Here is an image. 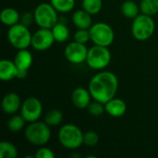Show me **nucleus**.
Returning <instances> with one entry per match:
<instances>
[{
	"label": "nucleus",
	"instance_id": "nucleus-22",
	"mask_svg": "<svg viewBox=\"0 0 158 158\" xmlns=\"http://www.w3.org/2000/svg\"><path fill=\"white\" fill-rule=\"evenodd\" d=\"M50 4L57 12L67 13L73 9L75 6V0H50Z\"/></svg>",
	"mask_w": 158,
	"mask_h": 158
},
{
	"label": "nucleus",
	"instance_id": "nucleus-11",
	"mask_svg": "<svg viewBox=\"0 0 158 158\" xmlns=\"http://www.w3.org/2000/svg\"><path fill=\"white\" fill-rule=\"evenodd\" d=\"M88 49L84 44L78 43L76 41L69 43L65 48L64 55L66 58L73 64H81L86 61Z\"/></svg>",
	"mask_w": 158,
	"mask_h": 158
},
{
	"label": "nucleus",
	"instance_id": "nucleus-20",
	"mask_svg": "<svg viewBox=\"0 0 158 158\" xmlns=\"http://www.w3.org/2000/svg\"><path fill=\"white\" fill-rule=\"evenodd\" d=\"M121 12L129 19H135L139 15V6L134 1L127 0L121 6Z\"/></svg>",
	"mask_w": 158,
	"mask_h": 158
},
{
	"label": "nucleus",
	"instance_id": "nucleus-1",
	"mask_svg": "<svg viewBox=\"0 0 158 158\" xmlns=\"http://www.w3.org/2000/svg\"><path fill=\"white\" fill-rule=\"evenodd\" d=\"M118 88V80L110 71H101L95 74L89 83V91L92 97L103 104L115 98Z\"/></svg>",
	"mask_w": 158,
	"mask_h": 158
},
{
	"label": "nucleus",
	"instance_id": "nucleus-28",
	"mask_svg": "<svg viewBox=\"0 0 158 158\" xmlns=\"http://www.w3.org/2000/svg\"><path fill=\"white\" fill-rule=\"evenodd\" d=\"M99 136L94 131H87L83 134V144L89 147L95 146L98 143Z\"/></svg>",
	"mask_w": 158,
	"mask_h": 158
},
{
	"label": "nucleus",
	"instance_id": "nucleus-31",
	"mask_svg": "<svg viewBox=\"0 0 158 158\" xmlns=\"http://www.w3.org/2000/svg\"><path fill=\"white\" fill-rule=\"evenodd\" d=\"M20 23L29 27L32 24L33 21H35V19H34V13H31V12H25L21 18H20Z\"/></svg>",
	"mask_w": 158,
	"mask_h": 158
},
{
	"label": "nucleus",
	"instance_id": "nucleus-2",
	"mask_svg": "<svg viewBox=\"0 0 158 158\" xmlns=\"http://www.w3.org/2000/svg\"><path fill=\"white\" fill-rule=\"evenodd\" d=\"M83 132L73 124H66L58 131V140L61 145L69 150H75L83 144Z\"/></svg>",
	"mask_w": 158,
	"mask_h": 158
},
{
	"label": "nucleus",
	"instance_id": "nucleus-3",
	"mask_svg": "<svg viewBox=\"0 0 158 158\" xmlns=\"http://www.w3.org/2000/svg\"><path fill=\"white\" fill-rule=\"evenodd\" d=\"M25 137L31 144L43 146L47 143L51 138L50 126L41 121L31 122L25 130Z\"/></svg>",
	"mask_w": 158,
	"mask_h": 158
},
{
	"label": "nucleus",
	"instance_id": "nucleus-24",
	"mask_svg": "<svg viewBox=\"0 0 158 158\" xmlns=\"http://www.w3.org/2000/svg\"><path fill=\"white\" fill-rule=\"evenodd\" d=\"M143 14L153 16L158 13V0H143L140 5Z\"/></svg>",
	"mask_w": 158,
	"mask_h": 158
},
{
	"label": "nucleus",
	"instance_id": "nucleus-27",
	"mask_svg": "<svg viewBox=\"0 0 158 158\" xmlns=\"http://www.w3.org/2000/svg\"><path fill=\"white\" fill-rule=\"evenodd\" d=\"M87 108H88L89 113L94 117H99V116L103 115L104 112L106 111L105 104L98 102V101H94L93 103H90V105L88 106Z\"/></svg>",
	"mask_w": 158,
	"mask_h": 158
},
{
	"label": "nucleus",
	"instance_id": "nucleus-9",
	"mask_svg": "<svg viewBox=\"0 0 158 158\" xmlns=\"http://www.w3.org/2000/svg\"><path fill=\"white\" fill-rule=\"evenodd\" d=\"M43 112L42 103L39 99L35 97H29L27 98L20 107V115L23 118L28 122H34L37 121Z\"/></svg>",
	"mask_w": 158,
	"mask_h": 158
},
{
	"label": "nucleus",
	"instance_id": "nucleus-12",
	"mask_svg": "<svg viewBox=\"0 0 158 158\" xmlns=\"http://www.w3.org/2000/svg\"><path fill=\"white\" fill-rule=\"evenodd\" d=\"M91 97L92 95L89 90L80 87L73 91L71 94V101L76 107L80 109H83L88 107V106L90 105Z\"/></svg>",
	"mask_w": 158,
	"mask_h": 158
},
{
	"label": "nucleus",
	"instance_id": "nucleus-8",
	"mask_svg": "<svg viewBox=\"0 0 158 158\" xmlns=\"http://www.w3.org/2000/svg\"><path fill=\"white\" fill-rule=\"evenodd\" d=\"M91 40L96 45L109 46L115 39L113 29L105 22H97L89 29Z\"/></svg>",
	"mask_w": 158,
	"mask_h": 158
},
{
	"label": "nucleus",
	"instance_id": "nucleus-15",
	"mask_svg": "<svg viewBox=\"0 0 158 158\" xmlns=\"http://www.w3.org/2000/svg\"><path fill=\"white\" fill-rule=\"evenodd\" d=\"M18 68L14 61L7 59H3L0 62V80L3 81H8L15 78L18 75Z\"/></svg>",
	"mask_w": 158,
	"mask_h": 158
},
{
	"label": "nucleus",
	"instance_id": "nucleus-13",
	"mask_svg": "<svg viewBox=\"0 0 158 158\" xmlns=\"http://www.w3.org/2000/svg\"><path fill=\"white\" fill-rule=\"evenodd\" d=\"M21 107L20 97L15 93L6 94L2 101V108L6 114L12 115Z\"/></svg>",
	"mask_w": 158,
	"mask_h": 158
},
{
	"label": "nucleus",
	"instance_id": "nucleus-19",
	"mask_svg": "<svg viewBox=\"0 0 158 158\" xmlns=\"http://www.w3.org/2000/svg\"><path fill=\"white\" fill-rule=\"evenodd\" d=\"M51 30H52V32H53V35L55 37L56 42L64 43L69 37V30L63 23L57 22Z\"/></svg>",
	"mask_w": 158,
	"mask_h": 158
},
{
	"label": "nucleus",
	"instance_id": "nucleus-18",
	"mask_svg": "<svg viewBox=\"0 0 158 158\" xmlns=\"http://www.w3.org/2000/svg\"><path fill=\"white\" fill-rule=\"evenodd\" d=\"M0 19L3 24L11 27V26L19 23V20L20 19V16L15 8L6 7L1 11Z\"/></svg>",
	"mask_w": 158,
	"mask_h": 158
},
{
	"label": "nucleus",
	"instance_id": "nucleus-32",
	"mask_svg": "<svg viewBox=\"0 0 158 158\" xmlns=\"http://www.w3.org/2000/svg\"><path fill=\"white\" fill-rule=\"evenodd\" d=\"M27 74H28V70H19V69L17 78H18V79H20V80H21V79H25L26 76H27Z\"/></svg>",
	"mask_w": 158,
	"mask_h": 158
},
{
	"label": "nucleus",
	"instance_id": "nucleus-10",
	"mask_svg": "<svg viewBox=\"0 0 158 158\" xmlns=\"http://www.w3.org/2000/svg\"><path fill=\"white\" fill-rule=\"evenodd\" d=\"M56 42L51 29L40 28L32 34L31 46L37 51H44L49 49Z\"/></svg>",
	"mask_w": 158,
	"mask_h": 158
},
{
	"label": "nucleus",
	"instance_id": "nucleus-17",
	"mask_svg": "<svg viewBox=\"0 0 158 158\" xmlns=\"http://www.w3.org/2000/svg\"><path fill=\"white\" fill-rule=\"evenodd\" d=\"M32 56L27 49H20L14 59V62L19 70H28L32 64Z\"/></svg>",
	"mask_w": 158,
	"mask_h": 158
},
{
	"label": "nucleus",
	"instance_id": "nucleus-7",
	"mask_svg": "<svg viewBox=\"0 0 158 158\" xmlns=\"http://www.w3.org/2000/svg\"><path fill=\"white\" fill-rule=\"evenodd\" d=\"M111 61V53L106 46L94 45L88 51L86 63L93 69H106Z\"/></svg>",
	"mask_w": 158,
	"mask_h": 158
},
{
	"label": "nucleus",
	"instance_id": "nucleus-6",
	"mask_svg": "<svg viewBox=\"0 0 158 158\" xmlns=\"http://www.w3.org/2000/svg\"><path fill=\"white\" fill-rule=\"evenodd\" d=\"M33 13L35 22L40 28L52 29L58 22L57 11L51 4L43 3L38 5Z\"/></svg>",
	"mask_w": 158,
	"mask_h": 158
},
{
	"label": "nucleus",
	"instance_id": "nucleus-25",
	"mask_svg": "<svg viewBox=\"0 0 158 158\" xmlns=\"http://www.w3.org/2000/svg\"><path fill=\"white\" fill-rule=\"evenodd\" d=\"M25 121L21 115H14L7 121V129L12 132L20 131L25 125Z\"/></svg>",
	"mask_w": 158,
	"mask_h": 158
},
{
	"label": "nucleus",
	"instance_id": "nucleus-30",
	"mask_svg": "<svg viewBox=\"0 0 158 158\" xmlns=\"http://www.w3.org/2000/svg\"><path fill=\"white\" fill-rule=\"evenodd\" d=\"M34 157L54 158L55 157V154H54V152H53L51 149H49V148H47V147H42V148H40V149L36 152Z\"/></svg>",
	"mask_w": 158,
	"mask_h": 158
},
{
	"label": "nucleus",
	"instance_id": "nucleus-21",
	"mask_svg": "<svg viewBox=\"0 0 158 158\" xmlns=\"http://www.w3.org/2000/svg\"><path fill=\"white\" fill-rule=\"evenodd\" d=\"M18 156L17 147L9 142L0 143V157L1 158H16Z\"/></svg>",
	"mask_w": 158,
	"mask_h": 158
},
{
	"label": "nucleus",
	"instance_id": "nucleus-5",
	"mask_svg": "<svg viewBox=\"0 0 158 158\" xmlns=\"http://www.w3.org/2000/svg\"><path fill=\"white\" fill-rule=\"evenodd\" d=\"M32 35L27 26L17 23L11 26L7 32V39L12 46L20 50L27 49L31 45Z\"/></svg>",
	"mask_w": 158,
	"mask_h": 158
},
{
	"label": "nucleus",
	"instance_id": "nucleus-29",
	"mask_svg": "<svg viewBox=\"0 0 158 158\" xmlns=\"http://www.w3.org/2000/svg\"><path fill=\"white\" fill-rule=\"evenodd\" d=\"M89 40H91L90 31L86 29H79L75 34H74V41L81 43V44H86Z\"/></svg>",
	"mask_w": 158,
	"mask_h": 158
},
{
	"label": "nucleus",
	"instance_id": "nucleus-14",
	"mask_svg": "<svg viewBox=\"0 0 158 158\" xmlns=\"http://www.w3.org/2000/svg\"><path fill=\"white\" fill-rule=\"evenodd\" d=\"M106 112L114 118H120L122 117L127 111V105L126 103L119 98H113L107 103L105 104Z\"/></svg>",
	"mask_w": 158,
	"mask_h": 158
},
{
	"label": "nucleus",
	"instance_id": "nucleus-4",
	"mask_svg": "<svg viewBox=\"0 0 158 158\" xmlns=\"http://www.w3.org/2000/svg\"><path fill=\"white\" fill-rule=\"evenodd\" d=\"M156 24L151 16L142 14L133 19L131 32L133 37L138 41L148 40L154 33Z\"/></svg>",
	"mask_w": 158,
	"mask_h": 158
},
{
	"label": "nucleus",
	"instance_id": "nucleus-16",
	"mask_svg": "<svg viewBox=\"0 0 158 158\" xmlns=\"http://www.w3.org/2000/svg\"><path fill=\"white\" fill-rule=\"evenodd\" d=\"M72 21L78 29L89 30L93 25L91 14L85 11L84 9L75 11L72 15Z\"/></svg>",
	"mask_w": 158,
	"mask_h": 158
},
{
	"label": "nucleus",
	"instance_id": "nucleus-26",
	"mask_svg": "<svg viewBox=\"0 0 158 158\" xmlns=\"http://www.w3.org/2000/svg\"><path fill=\"white\" fill-rule=\"evenodd\" d=\"M103 6L102 0H82V7L91 15L99 13Z\"/></svg>",
	"mask_w": 158,
	"mask_h": 158
},
{
	"label": "nucleus",
	"instance_id": "nucleus-23",
	"mask_svg": "<svg viewBox=\"0 0 158 158\" xmlns=\"http://www.w3.org/2000/svg\"><path fill=\"white\" fill-rule=\"evenodd\" d=\"M62 120H63V114L61 111L57 109H52L48 111L44 118V122L50 127L59 125L62 122Z\"/></svg>",
	"mask_w": 158,
	"mask_h": 158
}]
</instances>
